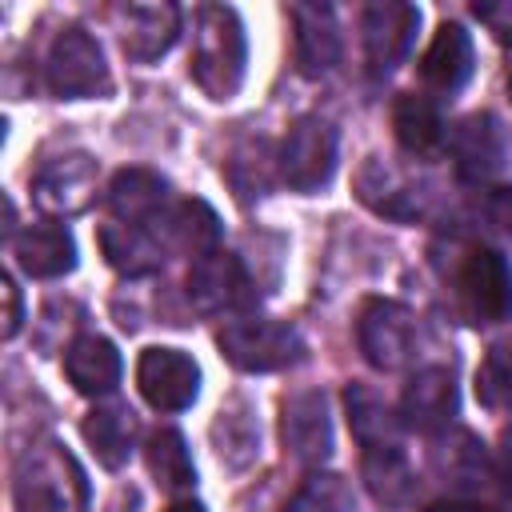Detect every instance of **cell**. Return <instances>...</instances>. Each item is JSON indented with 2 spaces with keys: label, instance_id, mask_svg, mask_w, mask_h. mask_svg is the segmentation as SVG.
Masks as SVG:
<instances>
[{
  "label": "cell",
  "instance_id": "5",
  "mask_svg": "<svg viewBox=\"0 0 512 512\" xmlns=\"http://www.w3.org/2000/svg\"><path fill=\"white\" fill-rule=\"evenodd\" d=\"M184 292H188V304L200 316H232V320L252 316V308L260 300V284L248 272V264L236 252H224V248H216L208 256H196L188 264Z\"/></svg>",
  "mask_w": 512,
  "mask_h": 512
},
{
  "label": "cell",
  "instance_id": "2",
  "mask_svg": "<svg viewBox=\"0 0 512 512\" xmlns=\"http://www.w3.org/2000/svg\"><path fill=\"white\" fill-rule=\"evenodd\" d=\"M248 68V40L236 8L228 4H200L192 20V60L188 72L208 100H232L244 84Z\"/></svg>",
  "mask_w": 512,
  "mask_h": 512
},
{
  "label": "cell",
  "instance_id": "28",
  "mask_svg": "<svg viewBox=\"0 0 512 512\" xmlns=\"http://www.w3.org/2000/svg\"><path fill=\"white\" fill-rule=\"evenodd\" d=\"M212 444H216V456L220 464L228 468H248L256 456H260V420L252 412V404L244 396L228 400L216 420H212Z\"/></svg>",
  "mask_w": 512,
  "mask_h": 512
},
{
  "label": "cell",
  "instance_id": "11",
  "mask_svg": "<svg viewBox=\"0 0 512 512\" xmlns=\"http://www.w3.org/2000/svg\"><path fill=\"white\" fill-rule=\"evenodd\" d=\"M416 28H420V8L404 4V0H376L360 12L364 60H368V72L376 80L392 76L404 64V56L412 52Z\"/></svg>",
  "mask_w": 512,
  "mask_h": 512
},
{
  "label": "cell",
  "instance_id": "14",
  "mask_svg": "<svg viewBox=\"0 0 512 512\" xmlns=\"http://www.w3.org/2000/svg\"><path fill=\"white\" fill-rule=\"evenodd\" d=\"M448 152L464 180H472V184L492 180L508 160V128L492 112H468L464 120L452 124Z\"/></svg>",
  "mask_w": 512,
  "mask_h": 512
},
{
  "label": "cell",
  "instance_id": "22",
  "mask_svg": "<svg viewBox=\"0 0 512 512\" xmlns=\"http://www.w3.org/2000/svg\"><path fill=\"white\" fill-rule=\"evenodd\" d=\"M120 352L108 336L84 332L64 348V376L80 396H108L120 384Z\"/></svg>",
  "mask_w": 512,
  "mask_h": 512
},
{
  "label": "cell",
  "instance_id": "10",
  "mask_svg": "<svg viewBox=\"0 0 512 512\" xmlns=\"http://www.w3.org/2000/svg\"><path fill=\"white\" fill-rule=\"evenodd\" d=\"M96 180H100V164L88 152L52 156L32 176V204L52 220L80 216L96 200Z\"/></svg>",
  "mask_w": 512,
  "mask_h": 512
},
{
  "label": "cell",
  "instance_id": "25",
  "mask_svg": "<svg viewBox=\"0 0 512 512\" xmlns=\"http://www.w3.org/2000/svg\"><path fill=\"white\" fill-rule=\"evenodd\" d=\"M156 232L168 244V252H188L192 260L220 248V216L204 200H180V204H172L164 212V220L156 224Z\"/></svg>",
  "mask_w": 512,
  "mask_h": 512
},
{
  "label": "cell",
  "instance_id": "3",
  "mask_svg": "<svg viewBox=\"0 0 512 512\" xmlns=\"http://www.w3.org/2000/svg\"><path fill=\"white\" fill-rule=\"evenodd\" d=\"M452 296L468 324H504L512 320V264L488 244H464L452 260Z\"/></svg>",
  "mask_w": 512,
  "mask_h": 512
},
{
  "label": "cell",
  "instance_id": "36",
  "mask_svg": "<svg viewBox=\"0 0 512 512\" xmlns=\"http://www.w3.org/2000/svg\"><path fill=\"white\" fill-rule=\"evenodd\" d=\"M428 512H496V508H488V504H476V500H464V496H456V500H436Z\"/></svg>",
  "mask_w": 512,
  "mask_h": 512
},
{
  "label": "cell",
  "instance_id": "27",
  "mask_svg": "<svg viewBox=\"0 0 512 512\" xmlns=\"http://www.w3.org/2000/svg\"><path fill=\"white\" fill-rule=\"evenodd\" d=\"M360 476H364L368 492L376 496V504H384V508H408L412 496H416V472H412V464H408L400 444L364 448Z\"/></svg>",
  "mask_w": 512,
  "mask_h": 512
},
{
  "label": "cell",
  "instance_id": "16",
  "mask_svg": "<svg viewBox=\"0 0 512 512\" xmlns=\"http://www.w3.org/2000/svg\"><path fill=\"white\" fill-rule=\"evenodd\" d=\"M116 28H120V48L128 60L152 64L160 60L176 36H180V8L160 0V4H116L112 8Z\"/></svg>",
  "mask_w": 512,
  "mask_h": 512
},
{
  "label": "cell",
  "instance_id": "37",
  "mask_svg": "<svg viewBox=\"0 0 512 512\" xmlns=\"http://www.w3.org/2000/svg\"><path fill=\"white\" fill-rule=\"evenodd\" d=\"M168 512H208V508H204L200 500H176V504H172Z\"/></svg>",
  "mask_w": 512,
  "mask_h": 512
},
{
  "label": "cell",
  "instance_id": "34",
  "mask_svg": "<svg viewBox=\"0 0 512 512\" xmlns=\"http://www.w3.org/2000/svg\"><path fill=\"white\" fill-rule=\"evenodd\" d=\"M0 292H4V340H12L16 332H20V324H24V304H20V288H16V280L12 276H4L0 280Z\"/></svg>",
  "mask_w": 512,
  "mask_h": 512
},
{
  "label": "cell",
  "instance_id": "7",
  "mask_svg": "<svg viewBox=\"0 0 512 512\" xmlns=\"http://www.w3.org/2000/svg\"><path fill=\"white\" fill-rule=\"evenodd\" d=\"M356 200L364 208H372L384 220H424L432 208V184L420 180L412 168H400L388 156H368L356 168Z\"/></svg>",
  "mask_w": 512,
  "mask_h": 512
},
{
  "label": "cell",
  "instance_id": "26",
  "mask_svg": "<svg viewBox=\"0 0 512 512\" xmlns=\"http://www.w3.org/2000/svg\"><path fill=\"white\" fill-rule=\"evenodd\" d=\"M344 408H348V428L360 440V448H388L400 444V412L372 388V384H348L344 388Z\"/></svg>",
  "mask_w": 512,
  "mask_h": 512
},
{
  "label": "cell",
  "instance_id": "29",
  "mask_svg": "<svg viewBox=\"0 0 512 512\" xmlns=\"http://www.w3.org/2000/svg\"><path fill=\"white\" fill-rule=\"evenodd\" d=\"M432 468L436 476H444L456 492H472L488 480V456H484V444L472 436V432H440L436 444H432Z\"/></svg>",
  "mask_w": 512,
  "mask_h": 512
},
{
  "label": "cell",
  "instance_id": "35",
  "mask_svg": "<svg viewBox=\"0 0 512 512\" xmlns=\"http://www.w3.org/2000/svg\"><path fill=\"white\" fill-rule=\"evenodd\" d=\"M496 476L504 480L508 496H512V428H504L500 436V448H496Z\"/></svg>",
  "mask_w": 512,
  "mask_h": 512
},
{
  "label": "cell",
  "instance_id": "8",
  "mask_svg": "<svg viewBox=\"0 0 512 512\" xmlns=\"http://www.w3.org/2000/svg\"><path fill=\"white\" fill-rule=\"evenodd\" d=\"M356 344H360V352H364V360L372 368L400 372V368H408L416 360L420 324L400 300L372 296V300H364V308L356 316Z\"/></svg>",
  "mask_w": 512,
  "mask_h": 512
},
{
  "label": "cell",
  "instance_id": "21",
  "mask_svg": "<svg viewBox=\"0 0 512 512\" xmlns=\"http://www.w3.org/2000/svg\"><path fill=\"white\" fill-rule=\"evenodd\" d=\"M392 132L400 148L416 160H436L448 148V124L440 116V104L424 92H400L392 100Z\"/></svg>",
  "mask_w": 512,
  "mask_h": 512
},
{
  "label": "cell",
  "instance_id": "30",
  "mask_svg": "<svg viewBox=\"0 0 512 512\" xmlns=\"http://www.w3.org/2000/svg\"><path fill=\"white\" fill-rule=\"evenodd\" d=\"M144 464H148V476L160 492L168 496H180L196 484V464H192V452L184 444V436L176 428H156L144 444Z\"/></svg>",
  "mask_w": 512,
  "mask_h": 512
},
{
  "label": "cell",
  "instance_id": "33",
  "mask_svg": "<svg viewBox=\"0 0 512 512\" xmlns=\"http://www.w3.org/2000/svg\"><path fill=\"white\" fill-rule=\"evenodd\" d=\"M484 220L512 240V184H496L484 192Z\"/></svg>",
  "mask_w": 512,
  "mask_h": 512
},
{
  "label": "cell",
  "instance_id": "19",
  "mask_svg": "<svg viewBox=\"0 0 512 512\" xmlns=\"http://www.w3.org/2000/svg\"><path fill=\"white\" fill-rule=\"evenodd\" d=\"M472 68H476V56H472V36L444 20L436 28V36L428 40L424 56H420V80L428 92L436 96H456L468 80H472Z\"/></svg>",
  "mask_w": 512,
  "mask_h": 512
},
{
  "label": "cell",
  "instance_id": "18",
  "mask_svg": "<svg viewBox=\"0 0 512 512\" xmlns=\"http://www.w3.org/2000/svg\"><path fill=\"white\" fill-rule=\"evenodd\" d=\"M104 200L120 224H144V228H156L164 220V212L172 208L168 180L152 168H120L112 176Z\"/></svg>",
  "mask_w": 512,
  "mask_h": 512
},
{
  "label": "cell",
  "instance_id": "12",
  "mask_svg": "<svg viewBox=\"0 0 512 512\" xmlns=\"http://www.w3.org/2000/svg\"><path fill=\"white\" fill-rule=\"evenodd\" d=\"M136 388L156 412H184L200 396V364L180 348L152 344L136 360Z\"/></svg>",
  "mask_w": 512,
  "mask_h": 512
},
{
  "label": "cell",
  "instance_id": "17",
  "mask_svg": "<svg viewBox=\"0 0 512 512\" xmlns=\"http://www.w3.org/2000/svg\"><path fill=\"white\" fill-rule=\"evenodd\" d=\"M292 48H296V68L312 80L328 76L340 64V24L328 4H292Z\"/></svg>",
  "mask_w": 512,
  "mask_h": 512
},
{
  "label": "cell",
  "instance_id": "9",
  "mask_svg": "<svg viewBox=\"0 0 512 512\" xmlns=\"http://www.w3.org/2000/svg\"><path fill=\"white\" fill-rule=\"evenodd\" d=\"M336 160H340L336 128L324 116H300L280 144L276 168L292 192H320L332 184Z\"/></svg>",
  "mask_w": 512,
  "mask_h": 512
},
{
  "label": "cell",
  "instance_id": "6",
  "mask_svg": "<svg viewBox=\"0 0 512 512\" xmlns=\"http://www.w3.org/2000/svg\"><path fill=\"white\" fill-rule=\"evenodd\" d=\"M44 80L56 100H88V96L112 92V72L104 64V48L80 24H68L52 36L48 60H44Z\"/></svg>",
  "mask_w": 512,
  "mask_h": 512
},
{
  "label": "cell",
  "instance_id": "15",
  "mask_svg": "<svg viewBox=\"0 0 512 512\" xmlns=\"http://www.w3.org/2000/svg\"><path fill=\"white\" fill-rule=\"evenodd\" d=\"M456 408H460V396H456V380H452L448 368L428 364V368H416L408 376L404 396H400V420H404V428L440 436V432H448Z\"/></svg>",
  "mask_w": 512,
  "mask_h": 512
},
{
  "label": "cell",
  "instance_id": "4",
  "mask_svg": "<svg viewBox=\"0 0 512 512\" xmlns=\"http://www.w3.org/2000/svg\"><path fill=\"white\" fill-rule=\"evenodd\" d=\"M216 348L240 372H280L300 364L308 352L304 336L288 320H272V316L224 320V328L216 332Z\"/></svg>",
  "mask_w": 512,
  "mask_h": 512
},
{
  "label": "cell",
  "instance_id": "1",
  "mask_svg": "<svg viewBox=\"0 0 512 512\" xmlns=\"http://www.w3.org/2000/svg\"><path fill=\"white\" fill-rule=\"evenodd\" d=\"M16 512H88V476L56 440H32L12 464Z\"/></svg>",
  "mask_w": 512,
  "mask_h": 512
},
{
  "label": "cell",
  "instance_id": "20",
  "mask_svg": "<svg viewBox=\"0 0 512 512\" xmlns=\"http://www.w3.org/2000/svg\"><path fill=\"white\" fill-rule=\"evenodd\" d=\"M12 256H16L24 276L56 280V276L76 268V240H72V232L64 224L40 220V224H28V228H20L12 236Z\"/></svg>",
  "mask_w": 512,
  "mask_h": 512
},
{
  "label": "cell",
  "instance_id": "31",
  "mask_svg": "<svg viewBox=\"0 0 512 512\" xmlns=\"http://www.w3.org/2000/svg\"><path fill=\"white\" fill-rule=\"evenodd\" d=\"M476 400L488 412H512V336L488 344L476 368Z\"/></svg>",
  "mask_w": 512,
  "mask_h": 512
},
{
  "label": "cell",
  "instance_id": "13",
  "mask_svg": "<svg viewBox=\"0 0 512 512\" xmlns=\"http://www.w3.org/2000/svg\"><path fill=\"white\" fill-rule=\"evenodd\" d=\"M280 436L284 448L296 464L320 468L332 456V416H328V396L320 388L292 392L280 404Z\"/></svg>",
  "mask_w": 512,
  "mask_h": 512
},
{
  "label": "cell",
  "instance_id": "23",
  "mask_svg": "<svg viewBox=\"0 0 512 512\" xmlns=\"http://www.w3.org/2000/svg\"><path fill=\"white\" fill-rule=\"evenodd\" d=\"M100 252H104V260H108L116 272H124V276H132V280L160 272L164 260H168V244L160 240L156 228L120 224V220H112V224L100 228Z\"/></svg>",
  "mask_w": 512,
  "mask_h": 512
},
{
  "label": "cell",
  "instance_id": "32",
  "mask_svg": "<svg viewBox=\"0 0 512 512\" xmlns=\"http://www.w3.org/2000/svg\"><path fill=\"white\" fill-rule=\"evenodd\" d=\"M284 512H356V496L352 484L336 472H312L288 500Z\"/></svg>",
  "mask_w": 512,
  "mask_h": 512
},
{
  "label": "cell",
  "instance_id": "24",
  "mask_svg": "<svg viewBox=\"0 0 512 512\" xmlns=\"http://www.w3.org/2000/svg\"><path fill=\"white\" fill-rule=\"evenodd\" d=\"M80 432H84L88 448L96 452V460H100L104 468L116 472V468L128 464V456H132V448H136L140 420H136V412H132L128 404H120V400H104V404H96V408L84 416Z\"/></svg>",
  "mask_w": 512,
  "mask_h": 512
}]
</instances>
